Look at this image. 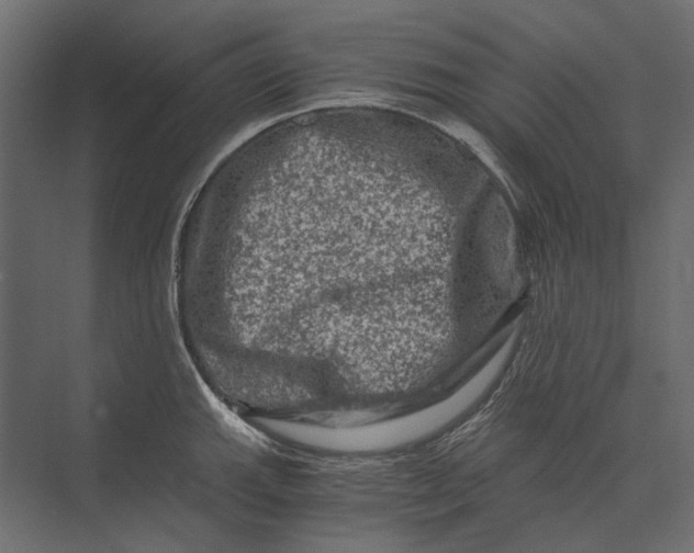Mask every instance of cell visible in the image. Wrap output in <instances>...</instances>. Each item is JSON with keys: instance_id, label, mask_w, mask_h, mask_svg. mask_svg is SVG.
Returning <instances> with one entry per match:
<instances>
[{"instance_id": "6da1fadb", "label": "cell", "mask_w": 694, "mask_h": 553, "mask_svg": "<svg viewBox=\"0 0 694 553\" xmlns=\"http://www.w3.org/2000/svg\"><path fill=\"white\" fill-rule=\"evenodd\" d=\"M399 181L357 161L258 168L217 184L193 253L195 293L228 339L283 358L393 347L402 289Z\"/></svg>"}]
</instances>
